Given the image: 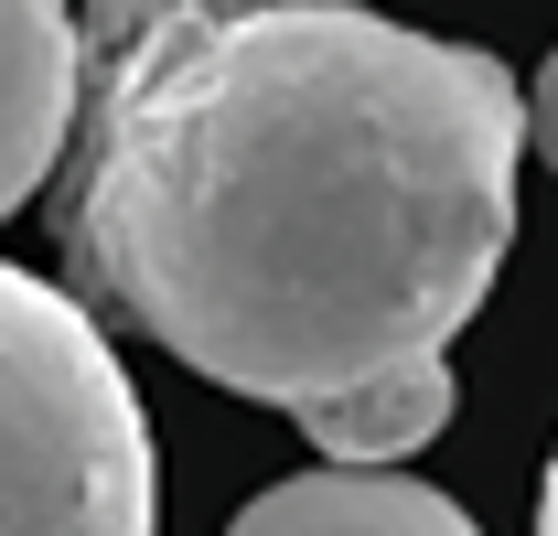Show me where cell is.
I'll use <instances>...</instances> for the list:
<instances>
[{
  "label": "cell",
  "mask_w": 558,
  "mask_h": 536,
  "mask_svg": "<svg viewBox=\"0 0 558 536\" xmlns=\"http://www.w3.org/2000/svg\"><path fill=\"white\" fill-rule=\"evenodd\" d=\"M65 139V279L301 418L484 312L526 97L365 0H86Z\"/></svg>",
  "instance_id": "obj_1"
},
{
  "label": "cell",
  "mask_w": 558,
  "mask_h": 536,
  "mask_svg": "<svg viewBox=\"0 0 558 536\" xmlns=\"http://www.w3.org/2000/svg\"><path fill=\"white\" fill-rule=\"evenodd\" d=\"M161 462L119 343L44 268L0 258V536H150Z\"/></svg>",
  "instance_id": "obj_2"
},
{
  "label": "cell",
  "mask_w": 558,
  "mask_h": 536,
  "mask_svg": "<svg viewBox=\"0 0 558 536\" xmlns=\"http://www.w3.org/2000/svg\"><path fill=\"white\" fill-rule=\"evenodd\" d=\"M75 130V11L0 0V226L54 183Z\"/></svg>",
  "instance_id": "obj_3"
},
{
  "label": "cell",
  "mask_w": 558,
  "mask_h": 536,
  "mask_svg": "<svg viewBox=\"0 0 558 536\" xmlns=\"http://www.w3.org/2000/svg\"><path fill=\"white\" fill-rule=\"evenodd\" d=\"M226 536H484L440 483H409L398 462H323L269 483Z\"/></svg>",
  "instance_id": "obj_4"
},
{
  "label": "cell",
  "mask_w": 558,
  "mask_h": 536,
  "mask_svg": "<svg viewBox=\"0 0 558 536\" xmlns=\"http://www.w3.org/2000/svg\"><path fill=\"white\" fill-rule=\"evenodd\" d=\"M301 429H312L323 462H409V451H429V440L451 429V365H440V354L387 365V376H365L344 398H312Z\"/></svg>",
  "instance_id": "obj_5"
},
{
  "label": "cell",
  "mask_w": 558,
  "mask_h": 536,
  "mask_svg": "<svg viewBox=\"0 0 558 536\" xmlns=\"http://www.w3.org/2000/svg\"><path fill=\"white\" fill-rule=\"evenodd\" d=\"M526 150L558 172V54L537 65V86H526Z\"/></svg>",
  "instance_id": "obj_6"
},
{
  "label": "cell",
  "mask_w": 558,
  "mask_h": 536,
  "mask_svg": "<svg viewBox=\"0 0 558 536\" xmlns=\"http://www.w3.org/2000/svg\"><path fill=\"white\" fill-rule=\"evenodd\" d=\"M537 536H558V451H548V483H537Z\"/></svg>",
  "instance_id": "obj_7"
}]
</instances>
